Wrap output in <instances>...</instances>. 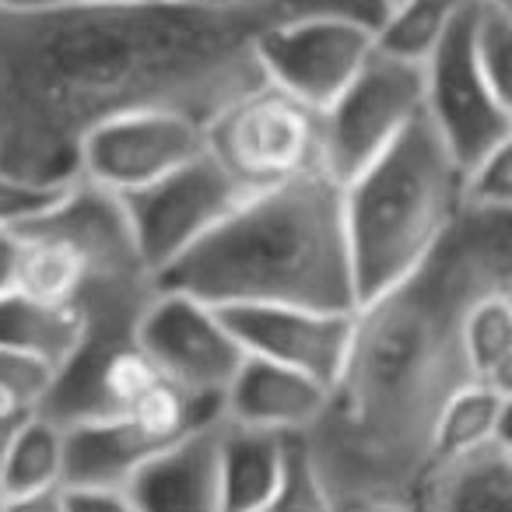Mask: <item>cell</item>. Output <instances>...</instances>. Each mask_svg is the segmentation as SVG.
I'll list each match as a JSON object with an SVG mask.
<instances>
[{"instance_id": "cell-1", "label": "cell", "mask_w": 512, "mask_h": 512, "mask_svg": "<svg viewBox=\"0 0 512 512\" xmlns=\"http://www.w3.org/2000/svg\"><path fill=\"white\" fill-rule=\"evenodd\" d=\"M281 8L190 0H53L0 11V169L74 183L95 127L169 109L211 123L264 81L256 39Z\"/></svg>"}, {"instance_id": "cell-2", "label": "cell", "mask_w": 512, "mask_h": 512, "mask_svg": "<svg viewBox=\"0 0 512 512\" xmlns=\"http://www.w3.org/2000/svg\"><path fill=\"white\" fill-rule=\"evenodd\" d=\"M502 288H512V211H460L411 278L355 309L327 407L302 435L341 512L414 498L435 418L470 383L460 320Z\"/></svg>"}, {"instance_id": "cell-3", "label": "cell", "mask_w": 512, "mask_h": 512, "mask_svg": "<svg viewBox=\"0 0 512 512\" xmlns=\"http://www.w3.org/2000/svg\"><path fill=\"white\" fill-rule=\"evenodd\" d=\"M214 309L302 306L355 313L341 183L323 169L256 190L155 278Z\"/></svg>"}, {"instance_id": "cell-4", "label": "cell", "mask_w": 512, "mask_h": 512, "mask_svg": "<svg viewBox=\"0 0 512 512\" xmlns=\"http://www.w3.org/2000/svg\"><path fill=\"white\" fill-rule=\"evenodd\" d=\"M460 211V165L421 113L390 148L341 183L358 306L411 278Z\"/></svg>"}, {"instance_id": "cell-5", "label": "cell", "mask_w": 512, "mask_h": 512, "mask_svg": "<svg viewBox=\"0 0 512 512\" xmlns=\"http://www.w3.org/2000/svg\"><path fill=\"white\" fill-rule=\"evenodd\" d=\"M207 151L249 193L320 169V113L278 85H253L207 123Z\"/></svg>"}, {"instance_id": "cell-6", "label": "cell", "mask_w": 512, "mask_h": 512, "mask_svg": "<svg viewBox=\"0 0 512 512\" xmlns=\"http://www.w3.org/2000/svg\"><path fill=\"white\" fill-rule=\"evenodd\" d=\"M425 113V67L372 50L351 85L320 113V169L348 183Z\"/></svg>"}, {"instance_id": "cell-7", "label": "cell", "mask_w": 512, "mask_h": 512, "mask_svg": "<svg viewBox=\"0 0 512 512\" xmlns=\"http://www.w3.org/2000/svg\"><path fill=\"white\" fill-rule=\"evenodd\" d=\"M470 8L474 0L425 64V120L460 172L502 144H512V92L498 88L477 60Z\"/></svg>"}, {"instance_id": "cell-8", "label": "cell", "mask_w": 512, "mask_h": 512, "mask_svg": "<svg viewBox=\"0 0 512 512\" xmlns=\"http://www.w3.org/2000/svg\"><path fill=\"white\" fill-rule=\"evenodd\" d=\"M246 197V186L211 151H204L158 183L120 197V204L144 267L158 278L179 256L204 242Z\"/></svg>"}, {"instance_id": "cell-9", "label": "cell", "mask_w": 512, "mask_h": 512, "mask_svg": "<svg viewBox=\"0 0 512 512\" xmlns=\"http://www.w3.org/2000/svg\"><path fill=\"white\" fill-rule=\"evenodd\" d=\"M134 341L169 383L218 411L228 383L246 358L221 309L176 288H155Z\"/></svg>"}, {"instance_id": "cell-10", "label": "cell", "mask_w": 512, "mask_h": 512, "mask_svg": "<svg viewBox=\"0 0 512 512\" xmlns=\"http://www.w3.org/2000/svg\"><path fill=\"white\" fill-rule=\"evenodd\" d=\"M207 151V127L183 113L148 109L95 127L78 155V179L130 197Z\"/></svg>"}, {"instance_id": "cell-11", "label": "cell", "mask_w": 512, "mask_h": 512, "mask_svg": "<svg viewBox=\"0 0 512 512\" xmlns=\"http://www.w3.org/2000/svg\"><path fill=\"white\" fill-rule=\"evenodd\" d=\"M376 50V36L358 25L316 22V18H278L256 39V64L267 85L313 106H330L351 85Z\"/></svg>"}, {"instance_id": "cell-12", "label": "cell", "mask_w": 512, "mask_h": 512, "mask_svg": "<svg viewBox=\"0 0 512 512\" xmlns=\"http://www.w3.org/2000/svg\"><path fill=\"white\" fill-rule=\"evenodd\" d=\"M221 316L246 355L299 369L327 386L341 372L355 320V313L302 306H232Z\"/></svg>"}, {"instance_id": "cell-13", "label": "cell", "mask_w": 512, "mask_h": 512, "mask_svg": "<svg viewBox=\"0 0 512 512\" xmlns=\"http://www.w3.org/2000/svg\"><path fill=\"white\" fill-rule=\"evenodd\" d=\"M327 383L288 365L246 355L221 397V418L271 435H306L327 407Z\"/></svg>"}, {"instance_id": "cell-14", "label": "cell", "mask_w": 512, "mask_h": 512, "mask_svg": "<svg viewBox=\"0 0 512 512\" xmlns=\"http://www.w3.org/2000/svg\"><path fill=\"white\" fill-rule=\"evenodd\" d=\"M218 421L193 428L158 449L127 484L141 512H221L218 502Z\"/></svg>"}, {"instance_id": "cell-15", "label": "cell", "mask_w": 512, "mask_h": 512, "mask_svg": "<svg viewBox=\"0 0 512 512\" xmlns=\"http://www.w3.org/2000/svg\"><path fill=\"white\" fill-rule=\"evenodd\" d=\"M411 505L414 512H512V442L432 463Z\"/></svg>"}, {"instance_id": "cell-16", "label": "cell", "mask_w": 512, "mask_h": 512, "mask_svg": "<svg viewBox=\"0 0 512 512\" xmlns=\"http://www.w3.org/2000/svg\"><path fill=\"white\" fill-rule=\"evenodd\" d=\"M64 428V488H127L158 453L127 418H81Z\"/></svg>"}, {"instance_id": "cell-17", "label": "cell", "mask_w": 512, "mask_h": 512, "mask_svg": "<svg viewBox=\"0 0 512 512\" xmlns=\"http://www.w3.org/2000/svg\"><path fill=\"white\" fill-rule=\"evenodd\" d=\"M292 435H271L218 421V502L221 512H264L285 470Z\"/></svg>"}, {"instance_id": "cell-18", "label": "cell", "mask_w": 512, "mask_h": 512, "mask_svg": "<svg viewBox=\"0 0 512 512\" xmlns=\"http://www.w3.org/2000/svg\"><path fill=\"white\" fill-rule=\"evenodd\" d=\"M85 341V316L74 302H46L25 292L0 299V348L36 355L60 372Z\"/></svg>"}, {"instance_id": "cell-19", "label": "cell", "mask_w": 512, "mask_h": 512, "mask_svg": "<svg viewBox=\"0 0 512 512\" xmlns=\"http://www.w3.org/2000/svg\"><path fill=\"white\" fill-rule=\"evenodd\" d=\"M509 407L512 386L495 383H463L446 407L439 411L432 428V463L474 453L488 442L509 439Z\"/></svg>"}, {"instance_id": "cell-20", "label": "cell", "mask_w": 512, "mask_h": 512, "mask_svg": "<svg viewBox=\"0 0 512 512\" xmlns=\"http://www.w3.org/2000/svg\"><path fill=\"white\" fill-rule=\"evenodd\" d=\"M460 348L470 379L512 386V288L470 302L460 320Z\"/></svg>"}, {"instance_id": "cell-21", "label": "cell", "mask_w": 512, "mask_h": 512, "mask_svg": "<svg viewBox=\"0 0 512 512\" xmlns=\"http://www.w3.org/2000/svg\"><path fill=\"white\" fill-rule=\"evenodd\" d=\"M470 0H397L376 29V50L404 64L425 67Z\"/></svg>"}, {"instance_id": "cell-22", "label": "cell", "mask_w": 512, "mask_h": 512, "mask_svg": "<svg viewBox=\"0 0 512 512\" xmlns=\"http://www.w3.org/2000/svg\"><path fill=\"white\" fill-rule=\"evenodd\" d=\"M0 488H4V498L64 488V428L57 421L39 411L25 418L8 460L0 467Z\"/></svg>"}, {"instance_id": "cell-23", "label": "cell", "mask_w": 512, "mask_h": 512, "mask_svg": "<svg viewBox=\"0 0 512 512\" xmlns=\"http://www.w3.org/2000/svg\"><path fill=\"white\" fill-rule=\"evenodd\" d=\"M264 512H341L302 435L288 439L285 470H281L278 491Z\"/></svg>"}, {"instance_id": "cell-24", "label": "cell", "mask_w": 512, "mask_h": 512, "mask_svg": "<svg viewBox=\"0 0 512 512\" xmlns=\"http://www.w3.org/2000/svg\"><path fill=\"white\" fill-rule=\"evenodd\" d=\"M74 183H43L0 169V232H22L53 211Z\"/></svg>"}, {"instance_id": "cell-25", "label": "cell", "mask_w": 512, "mask_h": 512, "mask_svg": "<svg viewBox=\"0 0 512 512\" xmlns=\"http://www.w3.org/2000/svg\"><path fill=\"white\" fill-rule=\"evenodd\" d=\"M57 386V369L36 355L0 348V404L18 411H43Z\"/></svg>"}, {"instance_id": "cell-26", "label": "cell", "mask_w": 512, "mask_h": 512, "mask_svg": "<svg viewBox=\"0 0 512 512\" xmlns=\"http://www.w3.org/2000/svg\"><path fill=\"white\" fill-rule=\"evenodd\" d=\"M460 207L512 211V144H502L460 172Z\"/></svg>"}, {"instance_id": "cell-27", "label": "cell", "mask_w": 512, "mask_h": 512, "mask_svg": "<svg viewBox=\"0 0 512 512\" xmlns=\"http://www.w3.org/2000/svg\"><path fill=\"white\" fill-rule=\"evenodd\" d=\"M278 8L281 18H316V22L358 25V29L376 36L390 4L386 0H278Z\"/></svg>"}, {"instance_id": "cell-28", "label": "cell", "mask_w": 512, "mask_h": 512, "mask_svg": "<svg viewBox=\"0 0 512 512\" xmlns=\"http://www.w3.org/2000/svg\"><path fill=\"white\" fill-rule=\"evenodd\" d=\"M67 512H141L127 488H67Z\"/></svg>"}, {"instance_id": "cell-29", "label": "cell", "mask_w": 512, "mask_h": 512, "mask_svg": "<svg viewBox=\"0 0 512 512\" xmlns=\"http://www.w3.org/2000/svg\"><path fill=\"white\" fill-rule=\"evenodd\" d=\"M0 512H67V488L29 491V495H8Z\"/></svg>"}, {"instance_id": "cell-30", "label": "cell", "mask_w": 512, "mask_h": 512, "mask_svg": "<svg viewBox=\"0 0 512 512\" xmlns=\"http://www.w3.org/2000/svg\"><path fill=\"white\" fill-rule=\"evenodd\" d=\"M18 281V232H0V299L15 292Z\"/></svg>"}, {"instance_id": "cell-31", "label": "cell", "mask_w": 512, "mask_h": 512, "mask_svg": "<svg viewBox=\"0 0 512 512\" xmlns=\"http://www.w3.org/2000/svg\"><path fill=\"white\" fill-rule=\"evenodd\" d=\"M32 411H18V407H0V467H4V460H8L11 446H15V435L18 428L25 425V418H29Z\"/></svg>"}, {"instance_id": "cell-32", "label": "cell", "mask_w": 512, "mask_h": 512, "mask_svg": "<svg viewBox=\"0 0 512 512\" xmlns=\"http://www.w3.org/2000/svg\"><path fill=\"white\" fill-rule=\"evenodd\" d=\"M200 8H214V11H260V8H274L278 0H190Z\"/></svg>"}, {"instance_id": "cell-33", "label": "cell", "mask_w": 512, "mask_h": 512, "mask_svg": "<svg viewBox=\"0 0 512 512\" xmlns=\"http://www.w3.org/2000/svg\"><path fill=\"white\" fill-rule=\"evenodd\" d=\"M344 512H414L411 502H365L355 505V509H344Z\"/></svg>"}, {"instance_id": "cell-34", "label": "cell", "mask_w": 512, "mask_h": 512, "mask_svg": "<svg viewBox=\"0 0 512 512\" xmlns=\"http://www.w3.org/2000/svg\"><path fill=\"white\" fill-rule=\"evenodd\" d=\"M43 4H53V0H0V11L11 15V11H32V8H43Z\"/></svg>"}, {"instance_id": "cell-35", "label": "cell", "mask_w": 512, "mask_h": 512, "mask_svg": "<svg viewBox=\"0 0 512 512\" xmlns=\"http://www.w3.org/2000/svg\"><path fill=\"white\" fill-rule=\"evenodd\" d=\"M484 4H495V8H505V11H512V0H484Z\"/></svg>"}, {"instance_id": "cell-36", "label": "cell", "mask_w": 512, "mask_h": 512, "mask_svg": "<svg viewBox=\"0 0 512 512\" xmlns=\"http://www.w3.org/2000/svg\"><path fill=\"white\" fill-rule=\"evenodd\" d=\"M0 505H4V488H0Z\"/></svg>"}, {"instance_id": "cell-37", "label": "cell", "mask_w": 512, "mask_h": 512, "mask_svg": "<svg viewBox=\"0 0 512 512\" xmlns=\"http://www.w3.org/2000/svg\"><path fill=\"white\" fill-rule=\"evenodd\" d=\"M386 4H397V0H386Z\"/></svg>"}, {"instance_id": "cell-38", "label": "cell", "mask_w": 512, "mask_h": 512, "mask_svg": "<svg viewBox=\"0 0 512 512\" xmlns=\"http://www.w3.org/2000/svg\"><path fill=\"white\" fill-rule=\"evenodd\" d=\"M0 407H8V404H0Z\"/></svg>"}]
</instances>
